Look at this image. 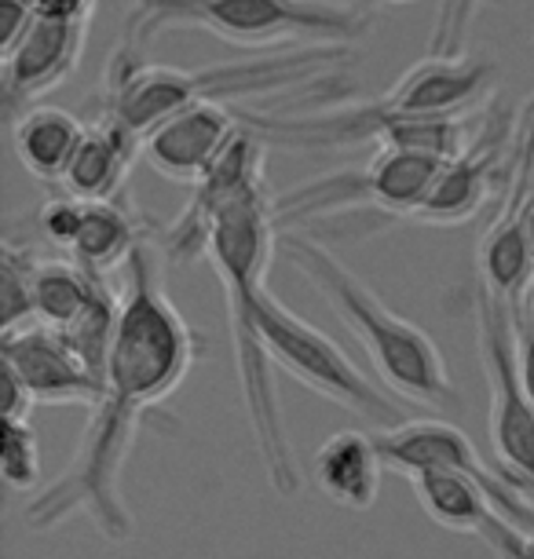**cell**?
I'll return each mask as SVG.
<instances>
[{
    "mask_svg": "<svg viewBox=\"0 0 534 559\" xmlns=\"http://www.w3.org/2000/svg\"><path fill=\"white\" fill-rule=\"evenodd\" d=\"M162 257L165 249L143 238L124 263L107 392L92 409L70 468L26 504L29 531H56L73 515H88L107 542H129L132 515L121 493L124 461L151 409L162 406L202 358V336L165 293Z\"/></svg>",
    "mask_w": 534,
    "mask_h": 559,
    "instance_id": "6da1fadb",
    "label": "cell"
},
{
    "mask_svg": "<svg viewBox=\"0 0 534 559\" xmlns=\"http://www.w3.org/2000/svg\"><path fill=\"white\" fill-rule=\"evenodd\" d=\"M278 219H275V198L268 191H249L235 198L232 205L219 209L209 230L205 260L213 263L219 286H224L227 304V325H232V347L238 362V381H242L246 417L253 428L260 464L264 476L275 487L278 498L300 493V468L293 457V442L282 417L278 388H275V362H271L264 341H260L257 319H253V289L264 282L268 263L278 252Z\"/></svg>",
    "mask_w": 534,
    "mask_h": 559,
    "instance_id": "7a4b0ae2",
    "label": "cell"
},
{
    "mask_svg": "<svg viewBox=\"0 0 534 559\" xmlns=\"http://www.w3.org/2000/svg\"><path fill=\"white\" fill-rule=\"evenodd\" d=\"M278 252L330 304L344 330L355 336L389 392L428 409L458 406V388L439 344L422 325L395 314L355 271L308 235H278Z\"/></svg>",
    "mask_w": 534,
    "mask_h": 559,
    "instance_id": "3957f363",
    "label": "cell"
},
{
    "mask_svg": "<svg viewBox=\"0 0 534 559\" xmlns=\"http://www.w3.org/2000/svg\"><path fill=\"white\" fill-rule=\"evenodd\" d=\"M348 48L308 45L297 51H271V56H246L235 62H213L202 70L151 67L129 48H114L107 67V118L124 124L143 140L162 121L198 103H232L268 92L311 84L327 78L330 67Z\"/></svg>",
    "mask_w": 534,
    "mask_h": 559,
    "instance_id": "277c9868",
    "label": "cell"
},
{
    "mask_svg": "<svg viewBox=\"0 0 534 559\" xmlns=\"http://www.w3.org/2000/svg\"><path fill=\"white\" fill-rule=\"evenodd\" d=\"M169 29H202L249 51L282 45L352 48L370 37L373 12L341 0H132L121 48L140 56Z\"/></svg>",
    "mask_w": 534,
    "mask_h": 559,
    "instance_id": "5b68a950",
    "label": "cell"
},
{
    "mask_svg": "<svg viewBox=\"0 0 534 559\" xmlns=\"http://www.w3.org/2000/svg\"><path fill=\"white\" fill-rule=\"evenodd\" d=\"M253 319L264 341L271 362L282 373H289L293 381L311 388L316 395L330 399L344 409H352L355 417L370 420L381 431H389L403 420V406L384 392L381 384L370 381L359 366L352 362V355H344L341 344H333L319 325L300 319L297 311H289L275 293L268 289V282H260L253 289Z\"/></svg>",
    "mask_w": 534,
    "mask_h": 559,
    "instance_id": "8992f818",
    "label": "cell"
},
{
    "mask_svg": "<svg viewBox=\"0 0 534 559\" xmlns=\"http://www.w3.org/2000/svg\"><path fill=\"white\" fill-rule=\"evenodd\" d=\"M443 157L414 151H377L373 162L359 173H333L327 179H311L297 191L275 198L278 230L304 219H319L348 209H377L395 219H417L422 205L432 194Z\"/></svg>",
    "mask_w": 534,
    "mask_h": 559,
    "instance_id": "52a82bcc",
    "label": "cell"
},
{
    "mask_svg": "<svg viewBox=\"0 0 534 559\" xmlns=\"http://www.w3.org/2000/svg\"><path fill=\"white\" fill-rule=\"evenodd\" d=\"M476 347L490 403V442L517 483H534V403L520 369L517 308L476 282Z\"/></svg>",
    "mask_w": 534,
    "mask_h": 559,
    "instance_id": "ba28073f",
    "label": "cell"
},
{
    "mask_svg": "<svg viewBox=\"0 0 534 559\" xmlns=\"http://www.w3.org/2000/svg\"><path fill=\"white\" fill-rule=\"evenodd\" d=\"M377 450H381L384 468H395L403 476H417V472H458V476L476 479L512 523L534 526V509L520 498L517 487L501 479L495 468H487V461H479V453L468 442L465 431L447 425V420L436 417L403 420V425L377 436Z\"/></svg>",
    "mask_w": 534,
    "mask_h": 559,
    "instance_id": "9c48e42d",
    "label": "cell"
},
{
    "mask_svg": "<svg viewBox=\"0 0 534 559\" xmlns=\"http://www.w3.org/2000/svg\"><path fill=\"white\" fill-rule=\"evenodd\" d=\"M498 70L487 59L473 56H425L411 70L400 73L377 107L392 118H462L479 107L495 88Z\"/></svg>",
    "mask_w": 534,
    "mask_h": 559,
    "instance_id": "30bf717a",
    "label": "cell"
},
{
    "mask_svg": "<svg viewBox=\"0 0 534 559\" xmlns=\"http://www.w3.org/2000/svg\"><path fill=\"white\" fill-rule=\"evenodd\" d=\"M264 187V140L246 129L235 135V143L227 146L224 157L209 168V176L194 187L191 205L183 209V216L165 230V257L173 260H198L209 249V230L219 209L232 205L235 198Z\"/></svg>",
    "mask_w": 534,
    "mask_h": 559,
    "instance_id": "8fae6325",
    "label": "cell"
},
{
    "mask_svg": "<svg viewBox=\"0 0 534 559\" xmlns=\"http://www.w3.org/2000/svg\"><path fill=\"white\" fill-rule=\"evenodd\" d=\"M4 366H12L23 384L29 388L34 403L40 406H99L107 384L99 381L73 347L62 341V333L48 325H23L15 333H4L0 344Z\"/></svg>",
    "mask_w": 534,
    "mask_h": 559,
    "instance_id": "7c38bea8",
    "label": "cell"
},
{
    "mask_svg": "<svg viewBox=\"0 0 534 559\" xmlns=\"http://www.w3.org/2000/svg\"><path fill=\"white\" fill-rule=\"evenodd\" d=\"M238 132H242V118L232 107L198 103L143 135V162L173 183L198 187Z\"/></svg>",
    "mask_w": 534,
    "mask_h": 559,
    "instance_id": "4fadbf2b",
    "label": "cell"
},
{
    "mask_svg": "<svg viewBox=\"0 0 534 559\" xmlns=\"http://www.w3.org/2000/svg\"><path fill=\"white\" fill-rule=\"evenodd\" d=\"M88 45V23H62V19H37L26 40L4 59V103L8 114L29 110V103L67 84L81 67Z\"/></svg>",
    "mask_w": 534,
    "mask_h": 559,
    "instance_id": "5bb4252c",
    "label": "cell"
},
{
    "mask_svg": "<svg viewBox=\"0 0 534 559\" xmlns=\"http://www.w3.org/2000/svg\"><path fill=\"white\" fill-rule=\"evenodd\" d=\"M534 168V140L527 143V162L517 168V179L509 187V202L506 213L495 219V227L487 230L476 252V267H479V286L495 293L506 304H523V297L534 286V252L527 241V227H523V213L534 194H527L531 173Z\"/></svg>",
    "mask_w": 534,
    "mask_h": 559,
    "instance_id": "9a60e30c",
    "label": "cell"
},
{
    "mask_svg": "<svg viewBox=\"0 0 534 559\" xmlns=\"http://www.w3.org/2000/svg\"><path fill=\"white\" fill-rule=\"evenodd\" d=\"M135 157H143V140L103 114L96 124L85 129V140H81L67 168V179H62V194L88 205L118 202Z\"/></svg>",
    "mask_w": 534,
    "mask_h": 559,
    "instance_id": "2e32d148",
    "label": "cell"
},
{
    "mask_svg": "<svg viewBox=\"0 0 534 559\" xmlns=\"http://www.w3.org/2000/svg\"><path fill=\"white\" fill-rule=\"evenodd\" d=\"M498 146H501V132L490 129L487 135H479V143L465 146L458 157H450L436 179L432 194H428V202L417 213V224L458 227L465 219H473L487 205V198L495 194Z\"/></svg>",
    "mask_w": 534,
    "mask_h": 559,
    "instance_id": "e0dca14e",
    "label": "cell"
},
{
    "mask_svg": "<svg viewBox=\"0 0 534 559\" xmlns=\"http://www.w3.org/2000/svg\"><path fill=\"white\" fill-rule=\"evenodd\" d=\"M381 450L377 439L363 436V431H337L316 450V479L319 490L348 512L373 509L381 498Z\"/></svg>",
    "mask_w": 534,
    "mask_h": 559,
    "instance_id": "ac0fdd59",
    "label": "cell"
},
{
    "mask_svg": "<svg viewBox=\"0 0 534 559\" xmlns=\"http://www.w3.org/2000/svg\"><path fill=\"white\" fill-rule=\"evenodd\" d=\"M85 121L62 107H29L12 118V151L34 179L62 187L73 154L85 140Z\"/></svg>",
    "mask_w": 534,
    "mask_h": 559,
    "instance_id": "d6986e66",
    "label": "cell"
},
{
    "mask_svg": "<svg viewBox=\"0 0 534 559\" xmlns=\"http://www.w3.org/2000/svg\"><path fill=\"white\" fill-rule=\"evenodd\" d=\"M110 293L107 278L85 271L78 260H40L34 271V319L37 325L62 333Z\"/></svg>",
    "mask_w": 534,
    "mask_h": 559,
    "instance_id": "ffe728a7",
    "label": "cell"
},
{
    "mask_svg": "<svg viewBox=\"0 0 534 559\" xmlns=\"http://www.w3.org/2000/svg\"><path fill=\"white\" fill-rule=\"evenodd\" d=\"M140 241H143L140 224H135L132 209L124 205V198H118V202H96V205H88L85 230H81L70 260H78L85 271L107 278L110 271H118V267L124 271V263L132 260Z\"/></svg>",
    "mask_w": 534,
    "mask_h": 559,
    "instance_id": "44dd1931",
    "label": "cell"
},
{
    "mask_svg": "<svg viewBox=\"0 0 534 559\" xmlns=\"http://www.w3.org/2000/svg\"><path fill=\"white\" fill-rule=\"evenodd\" d=\"M34 249H19L4 241L0 249V314L4 333H15L23 325H34Z\"/></svg>",
    "mask_w": 534,
    "mask_h": 559,
    "instance_id": "7402d4cb",
    "label": "cell"
},
{
    "mask_svg": "<svg viewBox=\"0 0 534 559\" xmlns=\"http://www.w3.org/2000/svg\"><path fill=\"white\" fill-rule=\"evenodd\" d=\"M0 476L12 490H34L40 483V447L29 420H4L0 442Z\"/></svg>",
    "mask_w": 534,
    "mask_h": 559,
    "instance_id": "603a6c76",
    "label": "cell"
},
{
    "mask_svg": "<svg viewBox=\"0 0 534 559\" xmlns=\"http://www.w3.org/2000/svg\"><path fill=\"white\" fill-rule=\"evenodd\" d=\"M85 216H88V202H78V198H70V194H56V198H48V202L40 205L37 227L56 249L73 252L81 230H85Z\"/></svg>",
    "mask_w": 534,
    "mask_h": 559,
    "instance_id": "cb8c5ba5",
    "label": "cell"
},
{
    "mask_svg": "<svg viewBox=\"0 0 534 559\" xmlns=\"http://www.w3.org/2000/svg\"><path fill=\"white\" fill-rule=\"evenodd\" d=\"M384 4H411V0H384ZM439 4V26L432 37V56H462V37L468 19L479 4H495V0H436Z\"/></svg>",
    "mask_w": 534,
    "mask_h": 559,
    "instance_id": "d4e9b609",
    "label": "cell"
},
{
    "mask_svg": "<svg viewBox=\"0 0 534 559\" xmlns=\"http://www.w3.org/2000/svg\"><path fill=\"white\" fill-rule=\"evenodd\" d=\"M34 23H37V15L29 12L26 0H0V59H8L23 45Z\"/></svg>",
    "mask_w": 534,
    "mask_h": 559,
    "instance_id": "484cf974",
    "label": "cell"
},
{
    "mask_svg": "<svg viewBox=\"0 0 534 559\" xmlns=\"http://www.w3.org/2000/svg\"><path fill=\"white\" fill-rule=\"evenodd\" d=\"M37 19H62V23H88L99 0H26Z\"/></svg>",
    "mask_w": 534,
    "mask_h": 559,
    "instance_id": "4316f807",
    "label": "cell"
},
{
    "mask_svg": "<svg viewBox=\"0 0 534 559\" xmlns=\"http://www.w3.org/2000/svg\"><path fill=\"white\" fill-rule=\"evenodd\" d=\"M34 395L23 384V377L15 373L12 366H4V420H29V409H34Z\"/></svg>",
    "mask_w": 534,
    "mask_h": 559,
    "instance_id": "83f0119b",
    "label": "cell"
},
{
    "mask_svg": "<svg viewBox=\"0 0 534 559\" xmlns=\"http://www.w3.org/2000/svg\"><path fill=\"white\" fill-rule=\"evenodd\" d=\"M517 330H520V369H523V381H527V395L534 403V330L523 319L520 304H517Z\"/></svg>",
    "mask_w": 534,
    "mask_h": 559,
    "instance_id": "f1b7e54d",
    "label": "cell"
},
{
    "mask_svg": "<svg viewBox=\"0 0 534 559\" xmlns=\"http://www.w3.org/2000/svg\"><path fill=\"white\" fill-rule=\"evenodd\" d=\"M520 311H523V319H527V325H531V330H534V286H531V293H527V297H523Z\"/></svg>",
    "mask_w": 534,
    "mask_h": 559,
    "instance_id": "f546056e",
    "label": "cell"
},
{
    "mask_svg": "<svg viewBox=\"0 0 534 559\" xmlns=\"http://www.w3.org/2000/svg\"><path fill=\"white\" fill-rule=\"evenodd\" d=\"M523 227H527V241H531V252H534V198L527 202V213H523Z\"/></svg>",
    "mask_w": 534,
    "mask_h": 559,
    "instance_id": "4dcf8cb0",
    "label": "cell"
},
{
    "mask_svg": "<svg viewBox=\"0 0 534 559\" xmlns=\"http://www.w3.org/2000/svg\"><path fill=\"white\" fill-rule=\"evenodd\" d=\"M341 4H363V0H341Z\"/></svg>",
    "mask_w": 534,
    "mask_h": 559,
    "instance_id": "1f68e13d",
    "label": "cell"
}]
</instances>
